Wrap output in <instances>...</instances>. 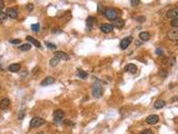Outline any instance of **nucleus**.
Listing matches in <instances>:
<instances>
[{
  "label": "nucleus",
  "mask_w": 178,
  "mask_h": 134,
  "mask_svg": "<svg viewBox=\"0 0 178 134\" xmlns=\"http://www.w3.org/2000/svg\"><path fill=\"white\" fill-rule=\"evenodd\" d=\"M103 16L109 20H116L120 16V11L115 8H106L103 10Z\"/></svg>",
  "instance_id": "obj_1"
},
{
  "label": "nucleus",
  "mask_w": 178,
  "mask_h": 134,
  "mask_svg": "<svg viewBox=\"0 0 178 134\" xmlns=\"http://www.w3.org/2000/svg\"><path fill=\"white\" fill-rule=\"evenodd\" d=\"M102 93H103L102 86L99 83H95L94 86H92V95H94L95 97H101Z\"/></svg>",
  "instance_id": "obj_2"
},
{
  "label": "nucleus",
  "mask_w": 178,
  "mask_h": 134,
  "mask_svg": "<svg viewBox=\"0 0 178 134\" xmlns=\"http://www.w3.org/2000/svg\"><path fill=\"white\" fill-rule=\"evenodd\" d=\"M44 124V120L41 117H33L32 120L30 121V128L33 129V128H39Z\"/></svg>",
  "instance_id": "obj_3"
},
{
  "label": "nucleus",
  "mask_w": 178,
  "mask_h": 134,
  "mask_svg": "<svg viewBox=\"0 0 178 134\" xmlns=\"http://www.w3.org/2000/svg\"><path fill=\"white\" fill-rule=\"evenodd\" d=\"M7 17H10V18H13V19H16V18H18V16H19V11H18L17 8H8L7 9Z\"/></svg>",
  "instance_id": "obj_4"
},
{
  "label": "nucleus",
  "mask_w": 178,
  "mask_h": 134,
  "mask_svg": "<svg viewBox=\"0 0 178 134\" xmlns=\"http://www.w3.org/2000/svg\"><path fill=\"white\" fill-rule=\"evenodd\" d=\"M100 30L105 34H109L114 30V26L110 25V24H103V25L100 26Z\"/></svg>",
  "instance_id": "obj_5"
},
{
  "label": "nucleus",
  "mask_w": 178,
  "mask_h": 134,
  "mask_svg": "<svg viewBox=\"0 0 178 134\" xmlns=\"http://www.w3.org/2000/svg\"><path fill=\"white\" fill-rule=\"evenodd\" d=\"M64 116H65V112L62 111V110H57V111L54 112V118L57 122L61 121L62 118H64Z\"/></svg>",
  "instance_id": "obj_6"
},
{
  "label": "nucleus",
  "mask_w": 178,
  "mask_h": 134,
  "mask_svg": "<svg viewBox=\"0 0 178 134\" xmlns=\"http://www.w3.org/2000/svg\"><path fill=\"white\" fill-rule=\"evenodd\" d=\"M131 40H132L131 37H126V38H124L120 43V48L121 49H126V48H128V46L131 44Z\"/></svg>",
  "instance_id": "obj_7"
},
{
  "label": "nucleus",
  "mask_w": 178,
  "mask_h": 134,
  "mask_svg": "<svg viewBox=\"0 0 178 134\" xmlns=\"http://www.w3.org/2000/svg\"><path fill=\"white\" fill-rule=\"evenodd\" d=\"M55 57L57 58V59H64V61H68L69 59V56L67 55L66 53H64V51H56L55 53Z\"/></svg>",
  "instance_id": "obj_8"
},
{
  "label": "nucleus",
  "mask_w": 178,
  "mask_h": 134,
  "mask_svg": "<svg viewBox=\"0 0 178 134\" xmlns=\"http://www.w3.org/2000/svg\"><path fill=\"white\" fill-rule=\"evenodd\" d=\"M167 17L170 18V19H176V18H178V9L177 8L170 9L168 12H167Z\"/></svg>",
  "instance_id": "obj_9"
},
{
  "label": "nucleus",
  "mask_w": 178,
  "mask_h": 134,
  "mask_svg": "<svg viewBox=\"0 0 178 134\" xmlns=\"http://www.w3.org/2000/svg\"><path fill=\"white\" fill-rule=\"evenodd\" d=\"M159 121V117L157 115H149L147 118H146V123L147 124H156Z\"/></svg>",
  "instance_id": "obj_10"
},
{
  "label": "nucleus",
  "mask_w": 178,
  "mask_h": 134,
  "mask_svg": "<svg viewBox=\"0 0 178 134\" xmlns=\"http://www.w3.org/2000/svg\"><path fill=\"white\" fill-rule=\"evenodd\" d=\"M168 38L170 40H173V42H176V40L178 39V31H177V29L169 30V32H168Z\"/></svg>",
  "instance_id": "obj_11"
},
{
  "label": "nucleus",
  "mask_w": 178,
  "mask_h": 134,
  "mask_svg": "<svg viewBox=\"0 0 178 134\" xmlns=\"http://www.w3.org/2000/svg\"><path fill=\"white\" fill-rule=\"evenodd\" d=\"M20 68H21V65L18 64V63H16V64H11V65H9V67H8L9 72H11V73H17V72H19Z\"/></svg>",
  "instance_id": "obj_12"
},
{
  "label": "nucleus",
  "mask_w": 178,
  "mask_h": 134,
  "mask_svg": "<svg viewBox=\"0 0 178 134\" xmlns=\"http://www.w3.org/2000/svg\"><path fill=\"white\" fill-rule=\"evenodd\" d=\"M55 83V78L51 77V76H47L41 82V85L42 86H48V85H51Z\"/></svg>",
  "instance_id": "obj_13"
},
{
  "label": "nucleus",
  "mask_w": 178,
  "mask_h": 134,
  "mask_svg": "<svg viewBox=\"0 0 178 134\" xmlns=\"http://www.w3.org/2000/svg\"><path fill=\"white\" fill-rule=\"evenodd\" d=\"M10 105V100L9 98H3L0 100V109L1 110H7Z\"/></svg>",
  "instance_id": "obj_14"
},
{
  "label": "nucleus",
  "mask_w": 178,
  "mask_h": 134,
  "mask_svg": "<svg viewBox=\"0 0 178 134\" xmlns=\"http://www.w3.org/2000/svg\"><path fill=\"white\" fill-rule=\"evenodd\" d=\"M125 70L128 73H131V74H135L137 72V66L134 65V64H128L127 66L125 67Z\"/></svg>",
  "instance_id": "obj_15"
},
{
  "label": "nucleus",
  "mask_w": 178,
  "mask_h": 134,
  "mask_svg": "<svg viewBox=\"0 0 178 134\" xmlns=\"http://www.w3.org/2000/svg\"><path fill=\"white\" fill-rule=\"evenodd\" d=\"M139 38H140V40H143V42H147V40H149V38H150V34L148 31H142L139 34Z\"/></svg>",
  "instance_id": "obj_16"
},
{
  "label": "nucleus",
  "mask_w": 178,
  "mask_h": 134,
  "mask_svg": "<svg viewBox=\"0 0 178 134\" xmlns=\"http://www.w3.org/2000/svg\"><path fill=\"white\" fill-rule=\"evenodd\" d=\"M175 62H176V59H175V57H167V58H165L164 59V65H166V66H173L174 64H175Z\"/></svg>",
  "instance_id": "obj_17"
},
{
  "label": "nucleus",
  "mask_w": 178,
  "mask_h": 134,
  "mask_svg": "<svg viewBox=\"0 0 178 134\" xmlns=\"http://www.w3.org/2000/svg\"><path fill=\"white\" fill-rule=\"evenodd\" d=\"M166 105V102L164 99H157L156 100V103H155V109H157V110H159V109H162Z\"/></svg>",
  "instance_id": "obj_18"
},
{
  "label": "nucleus",
  "mask_w": 178,
  "mask_h": 134,
  "mask_svg": "<svg viewBox=\"0 0 178 134\" xmlns=\"http://www.w3.org/2000/svg\"><path fill=\"white\" fill-rule=\"evenodd\" d=\"M26 40H28V42L30 43V44H33L36 47H40V46H41V45H40V43L38 42V40L35 39V38H33V37H31V36H27V38H26Z\"/></svg>",
  "instance_id": "obj_19"
},
{
  "label": "nucleus",
  "mask_w": 178,
  "mask_h": 134,
  "mask_svg": "<svg viewBox=\"0 0 178 134\" xmlns=\"http://www.w3.org/2000/svg\"><path fill=\"white\" fill-rule=\"evenodd\" d=\"M114 25H115V27H117V28H122L125 26V20L120 19V18H118V19L114 20Z\"/></svg>",
  "instance_id": "obj_20"
},
{
  "label": "nucleus",
  "mask_w": 178,
  "mask_h": 134,
  "mask_svg": "<svg viewBox=\"0 0 178 134\" xmlns=\"http://www.w3.org/2000/svg\"><path fill=\"white\" fill-rule=\"evenodd\" d=\"M77 76L81 78V79H86L87 76H88V74L86 72H84V70H81V69H78L77 70Z\"/></svg>",
  "instance_id": "obj_21"
},
{
  "label": "nucleus",
  "mask_w": 178,
  "mask_h": 134,
  "mask_svg": "<svg viewBox=\"0 0 178 134\" xmlns=\"http://www.w3.org/2000/svg\"><path fill=\"white\" fill-rule=\"evenodd\" d=\"M96 21V18L95 17H88V19H87V26L89 28L92 27V25H94V22Z\"/></svg>",
  "instance_id": "obj_22"
},
{
  "label": "nucleus",
  "mask_w": 178,
  "mask_h": 134,
  "mask_svg": "<svg viewBox=\"0 0 178 134\" xmlns=\"http://www.w3.org/2000/svg\"><path fill=\"white\" fill-rule=\"evenodd\" d=\"M30 48H31V45L29 44V43L24 44V45H21V46H20V49L24 50V51H28L29 49H30Z\"/></svg>",
  "instance_id": "obj_23"
},
{
  "label": "nucleus",
  "mask_w": 178,
  "mask_h": 134,
  "mask_svg": "<svg viewBox=\"0 0 178 134\" xmlns=\"http://www.w3.org/2000/svg\"><path fill=\"white\" fill-rule=\"evenodd\" d=\"M59 63V59H57L56 57H54V58H51L50 59V62H49V64H50V66L51 67H54V66H56Z\"/></svg>",
  "instance_id": "obj_24"
},
{
  "label": "nucleus",
  "mask_w": 178,
  "mask_h": 134,
  "mask_svg": "<svg viewBox=\"0 0 178 134\" xmlns=\"http://www.w3.org/2000/svg\"><path fill=\"white\" fill-rule=\"evenodd\" d=\"M170 25H172V27H174V29H176L178 27V18H176V19H173L172 22H170Z\"/></svg>",
  "instance_id": "obj_25"
},
{
  "label": "nucleus",
  "mask_w": 178,
  "mask_h": 134,
  "mask_svg": "<svg viewBox=\"0 0 178 134\" xmlns=\"http://www.w3.org/2000/svg\"><path fill=\"white\" fill-rule=\"evenodd\" d=\"M7 19V15L5 12H2V11H0V22L5 21Z\"/></svg>",
  "instance_id": "obj_26"
},
{
  "label": "nucleus",
  "mask_w": 178,
  "mask_h": 134,
  "mask_svg": "<svg viewBox=\"0 0 178 134\" xmlns=\"http://www.w3.org/2000/svg\"><path fill=\"white\" fill-rule=\"evenodd\" d=\"M39 28H40L39 24H35V25H31V29H32L33 31H36V32H38V31H39Z\"/></svg>",
  "instance_id": "obj_27"
},
{
  "label": "nucleus",
  "mask_w": 178,
  "mask_h": 134,
  "mask_svg": "<svg viewBox=\"0 0 178 134\" xmlns=\"http://www.w3.org/2000/svg\"><path fill=\"white\" fill-rule=\"evenodd\" d=\"M20 42H21L20 39H11V40H10V43H11V44H13V45L20 44Z\"/></svg>",
  "instance_id": "obj_28"
},
{
  "label": "nucleus",
  "mask_w": 178,
  "mask_h": 134,
  "mask_svg": "<svg viewBox=\"0 0 178 134\" xmlns=\"http://www.w3.org/2000/svg\"><path fill=\"white\" fill-rule=\"evenodd\" d=\"M130 3H131L132 6H138L139 3H140V1H139V0H131Z\"/></svg>",
  "instance_id": "obj_29"
},
{
  "label": "nucleus",
  "mask_w": 178,
  "mask_h": 134,
  "mask_svg": "<svg viewBox=\"0 0 178 134\" xmlns=\"http://www.w3.org/2000/svg\"><path fill=\"white\" fill-rule=\"evenodd\" d=\"M139 134H154V133H153V131H150V130H145V131L140 132Z\"/></svg>",
  "instance_id": "obj_30"
},
{
  "label": "nucleus",
  "mask_w": 178,
  "mask_h": 134,
  "mask_svg": "<svg viewBox=\"0 0 178 134\" xmlns=\"http://www.w3.org/2000/svg\"><path fill=\"white\" fill-rule=\"evenodd\" d=\"M47 47L50 48V49H55V48H56L55 45L54 44H50V43H47Z\"/></svg>",
  "instance_id": "obj_31"
},
{
  "label": "nucleus",
  "mask_w": 178,
  "mask_h": 134,
  "mask_svg": "<svg viewBox=\"0 0 178 134\" xmlns=\"http://www.w3.org/2000/svg\"><path fill=\"white\" fill-rule=\"evenodd\" d=\"M159 75H161L162 77H166L167 76V72H164V70H160V72H159Z\"/></svg>",
  "instance_id": "obj_32"
},
{
  "label": "nucleus",
  "mask_w": 178,
  "mask_h": 134,
  "mask_svg": "<svg viewBox=\"0 0 178 134\" xmlns=\"http://www.w3.org/2000/svg\"><path fill=\"white\" fill-rule=\"evenodd\" d=\"M32 8H33V5H32V3H28V5H27V9H28L29 11H31Z\"/></svg>",
  "instance_id": "obj_33"
},
{
  "label": "nucleus",
  "mask_w": 178,
  "mask_h": 134,
  "mask_svg": "<svg viewBox=\"0 0 178 134\" xmlns=\"http://www.w3.org/2000/svg\"><path fill=\"white\" fill-rule=\"evenodd\" d=\"M65 123H66V124H67V125H69V126H71V125H73V123H72V122H70L69 120H66V121H65Z\"/></svg>",
  "instance_id": "obj_34"
},
{
  "label": "nucleus",
  "mask_w": 178,
  "mask_h": 134,
  "mask_svg": "<svg viewBox=\"0 0 178 134\" xmlns=\"http://www.w3.org/2000/svg\"><path fill=\"white\" fill-rule=\"evenodd\" d=\"M156 53H157V55H161V54H162V50L160 49V48H157V50H156Z\"/></svg>",
  "instance_id": "obj_35"
},
{
  "label": "nucleus",
  "mask_w": 178,
  "mask_h": 134,
  "mask_svg": "<svg viewBox=\"0 0 178 134\" xmlns=\"http://www.w3.org/2000/svg\"><path fill=\"white\" fill-rule=\"evenodd\" d=\"M24 114H25V111L22 110V111L20 112V114H19V118H22V117H24Z\"/></svg>",
  "instance_id": "obj_36"
},
{
  "label": "nucleus",
  "mask_w": 178,
  "mask_h": 134,
  "mask_svg": "<svg viewBox=\"0 0 178 134\" xmlns=\"http://www.w3.org/2000/svg\"><path fill=\"white\" fill-rule=\"evenodd\" d=\"M3 7H5V5H3V1H0V11L3 9Z\"/></svg>",
  "instance_id": "obj_37"
},
{
  "label": "nucleus",
  "mask_w": 178,
  "mask_h": 134,
  "mask_svg": "<svg viewBox=\"0 0 178 134\" xmlns=\"http://www.w3.org/2000/svg\"><path fill=\"white\" fill-rule=\"evenodd\" d=\"M137 20H139V21H144V20H145V17H139V18H137Z\"/></svg>",
  "instance_id": "obj_38"
},
{
  "label": "nucleus",
  "mask_w": 178,
  "mask_h": 134,
  "mask_svg": "<svg viewBox=\"0 0 178 134\" xmlns=\"http://www.w3.org/2000/svg\"><path fill=\"white\" fill-rule=\"evenodd\" d=\"M0 69H1V64H0Z\"/></svg>",
  "instance_id": "obj_39"
},
{
  "label": "nucleus",
  "mask_w": 178,
  "mask_h": 134,
  "mask_svg": "<svg viewBox=\"0 0 178 134\" xmlns=\"http://www.w3.org/2000/svg\"><path fill=\"white\" fill-rule=\"evenodd\" d=\"M0 88H1V85H0Z\"/></svg>",
  "instance_id": "obj_40"
}]
</instances>
